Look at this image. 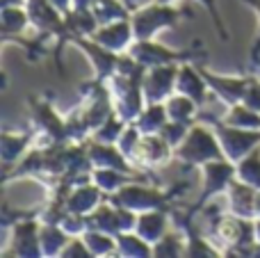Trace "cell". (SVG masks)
<instances>
[{
    "mask_svg": "<svg viewBox=\"0 0 260 258\" xmlns=\"http://www.w3.org/2000/svg\"><path fill=\"white\" fill-rule=\"evenodd\" d=\"M174 153L178 160H183V163H187V165H194V167H201V165L210 163V160L226 158L217 133L210 131V123L206 126V123H197V121L189 126L185 140L176 146Z\"/></svg>",
    "mask_w": 260,
    "mask_h": 258,
    "instance_id": "6da1fadb",
    "label": "cell"
},
{
    "mask_svg": "<svg viewBox=\"0 0 260 258\" xmlns=\"http://www.w3.org/2000/svg\"><path fill=\"white\" fill-rule=\"evenodd\" d=\"M192 18V12H183V9L171 7V3H155L144 5L142 9L130 14L135 30V39H153L155 32H160L162 27H174L180 18Z\"/></svg>",
    "mask_w": 260,
    "mask_h": 258,
    "instance_id": "7a4b0ae2",
    "label": "cell"
},
{
    "mask_svg": "<svg viewBox=\"0 0 260 258\" xmlns=\"http://www.w3.org/2000/svg\"><path fill=\"white\" fill-rule=\"evenodd\" d=\"M110 201L123 206V208L133 210V213H146V210H160L167 208L171 199H174V190L162 192L151 185H144V181H130L114 195H108Z\"/></svg>",
    "mask_w": 260,
    "mask_h": 258,
    "instance_id": "3957f363",
    "label": "cell"
},
{
    "mask_svg": "<svg viewBox=\"0 0 260 258\" xmlns=\"http://www.w3.org/2000/svg\"><path fill=\"white\" fill-rule=\"evenodd\" d=\"M128 55L139 62L144 69L162 67V64H183V62H194V59L206 57V50H171L165 46L153 44L151 39H135V44L128 48Z\"/></svg>",
    "mask_w": 260,
    "mask_h": 258,
    "instance_id": "277c9868",
    "label": "cell"
},
{
    "mask_svg": "<svg viewBox=\"0 0 260 258\" xmlns=\"http://www.w3.org/2000/svg\"><path fill=\"white\" fill-rule=\"evenodd\" d=\"M208 123L215 128L226 158L233 160V163H240L244 155H249L253 149L260 146V131H249V128L231 126V123L219 121V119H212V121H208Z\"/></svg>",
    "mask_w": 260,
    "mask_h": 258,
    "instance_id": "5b68a950",
    "label": "cell"
},
{
    "mask_svg": "<svg viewBox=\"0 0 260 258\" xmlns=\"http://www.w3.org/2000/svg\"><path fill=\"white\" fill-rule=\"evenodd\" d=\"M203 167V190L199 195V201L194 204V208L189 210V217H194V213L201 208H206V204L217 197L219 192H226L229 185L233 183L235 174H238V167H235L233 160L221 158V160H210V163L201 165Z\"/></svg>",
    "mask_w": 260,
    "mask_h": 258,
    "instance_id": "8992f818",
    "label": "cell"
},
{
    "mask_svg": "<svg viewBox=\"0 0 260 258\" xmlns=\"http://www.w3.org/2000/svg\"><path fill=\"white\" fill-rule=\"evenodd\" d=\"M180 64H162V67L146 69L142 80L144 99L146 103H165L176 91V80H178Z\"/></svg>",
    "mask_w": 260,
    "mask_h": 258,
    "instance_id": "52a82bcc",
    "label": "cell"
},
{
    "mask_svg": "<svg viewBox=\"0 0 260 258\" xmlns=\"http://www.w3.org/2000/svg\"><path fill=\"white\" fill-rule=\"evenodd\" d=\"M30 110H32V119H35L37 128L48 140V144H71L67 119H62L50 108V101L30 99Z\"/></svg>",
    "mask_w": 260,
    "mask_h": 258,
    "instance_id": "ba28073f",
    "label": "cell"
},
{
    "mask_svg": "<svg viewBox=\"0 0 260 258\" xmlns=\"http://www.w3.org/2000/svg\"><path fill=\"white\" fill-rule=\"evenodd\" d=\"M174 153V146L160 135H142L135 146V151L130 153V163L139 165V167H157V165L167 163Z\"/></svg>",
    "mask_w": 260,
    "mask_h": 258,
    "instance_id": "9c48e42d",
    "label": "cell"
},
{
    "mask_svg": "<svg viewBox=\"0 0 260 258\" xmlns=\"http://www.w3.org/2000/svg\"><path fill=\"white\" fill-rule=\"evenodd\" d=\"M91 39L99 41L105 48L114 50V53H128V48L135 44L133 21L123 18V21H114L108 25H99V30L91 35Z\"/></svg>",
    "mask_w": 260,
    "mask_h": 258,
    "instance_id": "30bf717a",
    "label": "cell"
},
{
    "mask_svg": "<svg viewBox=\"0 0 260 258\" xmlns=\"http://www.w3.org/2000/svg\"><path fill=\"white\" fill-rule=\"evenodd\" d=\"M39 229L41 224H37L32 217L25 219H16L12 231V240H14V256H23V258H32V256H41V245H39Z\"/></svg>",
    "mask_w": 260,
    "mask_h": 258,
    "instance_id": "8fae6325",
    "label": "cell"
},
{
    "mask_svg": "<svg viewBox=\"0 0 260 258\" xmlns=\"http://www.w3.org/2000/svg\"><path fill=\"white\" fill-rule=\"evenodd\" d=\"M229 210L233 215L247 219H256V199H258V190L251 185H247L244 181H240L238 176L233 178V183L229 185Z\"/></svg>",
    "mask_w": 260,
    "mask_h": 258,
    "instance_id": "7c38bea8",
    "label": "cell"
},
{
    "mask_svg": "<svg viewBox=\"0 0 260 258\" xmlns=\"http://www.w3.org/2000/svg\"><path fill=\"white\" fill-rule=\"evenodd\" d=\"M210 89L203 78L201 69H194L192 62H183L178 69V80H176V91L183 96H189L194 103H206V91Z\"/></svg>",
    "mask_w": 260,
    "mask_h": 258,
    "instance_id": "4fadbf2b",
    "label": "cell"
},
{
    "mask_svg": "<svg viewBox=\"0 0 260 258\" xmlns=\"http://www.w3.org/2000/svg\"><path fill=\"white\" fill-rule=\"evenodd\" d=\"M206 78L208 87L224 101L226 105H235V103H242V96L244 89H247V78H229V76H215V73L206 71L203 67H199Z\"/></svg>",
    "mask_w": 260,
    "mask_h": 258,
    "instance_id": "5bb4252c",
    "label": "cell"
},
{
    "mask_svg": "<svg viewBox=\"0 0 260 258\" xmlns=\"http://www.w3.org/2000/svg\"><path fill=\"white\" fill-rule=\"evenodd\" d=\"M169 208H160V210H146V213L137 215V227H135V233L142 236L146 242L155 245L165 238L167 233V219H169Z\"/></svg>",
    "mask_w": 260,
    "mask_h": 258,
    "instance_id": "9a60e30c",
    "label": "cell"
},
{
    "mask_svg": "<svg viewBox=\"0 0 260 258\" xmlns=\"http://www.w3.org/2000/svg\"><path fill=\"white\" fill-rule=\"evenodd\" d=\"M73 236H69L59 224H48L44 222L39 229V245H41V256H62L67 245L71 242Z\"/></svg>",
    "mask_w": 260,
    "mask_h": 258,
    "instance_id": "2e32d148",
    "label": "cell"
},
{
    "mask_svg": "<svg viewBox=\"0 0 260 258\" xmlns=\"http://www.w3.org/2000/svg\"><path fill=\"white\" fill-rule=\"evenodd\" d=\"M167 121H169V117H167L165 103H146L133 123L142 131V135H155V133H162Z\"/></svg>",
    "mask_w": 260,
    "mask_h": 258,
    "instance_id": "e0dca14e",
    "label": "cell"
},
{
    "mask_svg": "<svg viewBox=\"0 0 260 258\" xmlns=\"http://www.w3.org/2000/svg\"><path fill=\"white\" fill-rule=\"evenodd\" d=\"M32 135L27 133H3L0 137V155H3L5 165L18 163V160L25 155V151L30 149Z\"/></svg>",
    "mask_w": 260,
    "mask_h": 258,
    "instance_id": "ac0fdd59",
    "label": "cell"
},
{
    "mask_svg": "<svg viewBox=\"0 0 260 258\" xmlns=\"http://www.w3.org/2000/svg\"><path fill=\"white\" fill-rule=\"evenodd\" d=\"M165 108H167V117L171 121H185V123H194L197 119V112H199V103H194L189 96H183V94H171L169 99L165 101Z\"/></svg>",
    "mask_w": 260,
    "mask_h": 258,
    "instance_id": "d6986e66",
    "label": "cell"
},
{
    "mask_svg": "<svg viewBox=\"0 0 260 258\" xmlns=\"http://www.w3.org/2000/svg\"><path fill=\"white\" fill-rule=\"evenodd\" d=\"M117 254L119 256H128V258H144V256H153V245L146 242L142 236H137L135 231H126L117 236Z\"/></svg>",
    "mask_w": 260,
    "mask_h": 258,
    "instance_id": "ffe728a7",
    "label": "cell"
},
{
    "mask_svg": "<svg viewBox=\"0 0 260 258\" xmlns=\"http://www.w3.org/2000/svg\"><path fill=\"white\" fill-rule=\"evenodd\" d=\"M27 25H30L27 9H23L21 5H7V7H3V14H0V27H3L5 37L21 35Z\"/></svg>",
    "mask_w": 260,
    "mask_h": 258,
    "instance_id": "44dd1931",
    "label": "cell"
},
{
    "mask_svg": "<svg viewBox=\"0 0 260 258\" xmlns=\"http://www.w3.org/2000/svg\"><path fill=\"white\" fill-rule=\"evenodd\" d=\"M91 12H94L99 25H108V23L130 18V9L121 3V0H96Z\"/></svg>",
    "mask_w": 260,
    "mask_h": 258,
    "instance_id": "7402d4cb",
    "label": "cell"
},
{
    "mask_svg": "<svg viewBox=\"0 0 260 258\" xmlns=\"http://www.w3.org/2000/svg\"><path fill=\"white\" fill-rule=\"evenodd\" d=\"M221 121L231 123V126L238 128H249V131H260V112L251 110L244 103H235L229 105V114H226Z\"/></svg>",
    "mask_w": 260,
    "mask_h": 258,
    "instance_id": "603a6c76",
    "label": "cell"
},
{
    "mask_svg": "<svg viewBox=\"0 0 260 258\" xmlns=\"http://www.w3.org/2000/svg\"><path fill=\"white\" fill-rule=\"evenodd\" d=\"M235 167H238L235 176L240 181H244L247 185L260 190V149H253L249 155H244L240 163H235Z\"/></svg>",
    "mask_w": 260,
    "mask_h": 258,
    "instance_id": "cb8c5ba5",
    "label": "cell"
},
{
    "mask_svg": "<svg viewBox=\"0 0 260 258\" xmlns=\"http://www.w3.org/2000/svg\"><path fill=\"white\" fill-rule=\"evenodd\" d=\"M82 240L87 242L91 256H110L117 249V238L108 236V233H101V231H85L82 233Z\"/></svg>",
    "mask_w": 260,
    "mask_h": 258,
    "instance_id": "d4e9b609",
    "label": "cell"
},
{
    "mask_svg": "<svg viewBox=\"0 0 260 258\" xmlns=\"http://www.w3.org/2000/svg\"><path fill=\"white\" fill-rule=\"evenodd\" d=\"M183 231H167L160 242L153 245V256H183L185 254V242Z\"/></svg>",
    "mask_w": 260,
    "mask_h": 258,
    "instance_id": "484cf974",
    "label": "cell"
},
{
    "mask_svg": "<svg viewBox=\"0 0 260 258\" xmlns=\"http://www.w3.org/2000/svg\"><path fill=\"white\" fill-rule=\"evenodd\" d=\"M189 126H192V123H185V121H171V119H169V121L165 123V128H162L160 135L165 137V140L169 142V144L176 149V146H178L180 142L185 140V135H187Z\"/></svg>",
    "mask_w": 260,
    "mask_h": 258,
    "instance_id": "4316f807",
    "label": "cell"
},
{
    "mask_svg": "<svg viewBox=\"0 0 260 258\" xmlns=\"http://www.w3.org/2000/svg\"><path fill=\"white\" fill-rule=\"evenodd\" d=\"M197 3H201V7L208 9V14H210V18H212V23H215V27H217L221 39H229V32L224 30V23H221L219 12H217V7H215V0H197Z\"/></svg>",
    "mask_w": 260,
    "mask_h": 258,
    "instance_id": "83f0119b",
    "label": "cell"
},
{
    "mask_svg": "<svg viewBox=\"0 0 260 258\" xmlns=\"http://www.w3.org/2000/svg\"><path fill=\"white\" fill-rule=\"evenodd\" d=\"M244 3L251 5V7L258 12V16H260V0H244ZM249 59H251V64H260V35H258V39L253 41L251 53H249Z\"/></svg>",
    "mask_w": 260,
    "mask_h": 258,
    "instance_id": "f1b7e54d",
    "label": "cell"
},
{
    "mask_svg": "<svg viewBox=\"0 0 260 258\" xmlns=\"http://www.w3.org/2000/svg\"><path fill=\"white\" fill-rule=\"evenodd\" d=\"M50 3H53L55 7H57L59 12L64 14V16H67V14L73 9V0H50Z\"/></svg>",
    "mask_w": 260,
    "mask_h": 258,
    "instance_id": "f546056e",
    "label": "cell"
},
{
    "mask_svg": "<svg viewBox=\"0 0 260 258\" xmlns=\"http://www.w3.org/2000/svg\"><path fill=\"white\" fill-rule=\"evenodd\" d=\"M96 0H73V9H91Z\"/></svg>",
    "mask_w": 260,
    "mask_h": 258,
    "instance_id": "4dcf8cb0",
    "label": "cell"
},
{
    "mask_svg": "<svg viewBox=\"0 0 260 258\" xmlns=\"http://www.w3.org/2000/svg\"><path fill=\"white\" fill-rule=\"evenodd\" d=\"M160 3H174V0H160Z\"/></svg>",
    "mask_w": 260,
    "mask_h": 258,
    "instance_id": "1f68e13d",
    "label": "cell"
}]
</instances>
